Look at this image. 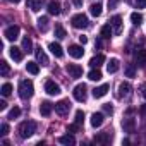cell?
Here are the masks:
<instances>
[{
  "label": "cell",
  "instance_id": "14",
  "mask_svg": "<svg viewBox=\"0 0 146 146\" xmlns=\"http://www.w3.org/2000/svg\"><path fill=\"white\" fill-rule=\"evenodd\" d=\"M103 120H105V115H103L102 112H96V113H93V115H91L90 124H91L93 127H100V125L103 124Z\"/></svg>",
  "mask_w": 146,
  "mask_h": 146
},
{
  "label": "cell",
  "instance_id": "15",
  "mask_svg": "<svg viewBox=\"0 0 146 146\" xmlns=\"http://www.w3.org/2000/svg\"><path fill=\"white\" fill-rule=\"evenodd\" d=\"M122 129H124V132H134L136 131V120L134 119H124L122 120Z\"/></svg>",
  "mask_w": 146,
  "mask_h": 146
},
{
  "label": "cell",
  "instance_id": "47",
  "mask_svg": "<svg viewBox=\"0 0 146 146\" xmlns=\"http://www.w3.org/2000/svg\"><path fill=\"white\" fill-rule=\"evenodd\" d=\"M79 41H81V45H84V43H88V38L86 36H79Z\"/></svg>",
  "mask_w": 146,
  "mask_h": 146
},
{
  "label": "cell",
  "instance_id": "44",
  "mask_svg": "<svg viewBox=\"0 0 146 146\" xmlns=\"http://www.w3.org/2000/svg\"><path fill=\"white\" fill-rule=\"evenodd\" d=\"M119 4V0H108V9H115Z\"/></svg>",
  "mask_w": 146,
  "mask_h": 146
},
{
  "label": "cell",
  "instance_id": "8",
  "mask_svg": "<svg viewBox=\"0 0 146 146\" xmlns=\"http://www.w3.org/2000/svg\"><path fill=\"white\" fill-rule=\"evenodd\" d=\"M134 60H136V65H139V67H146V50L137 48V50L134 52Z\"/></svg>",
  "mask_w": 146,
  "mask_h": 146
},
{
  "label": "cell",
  "instance_id": "19",
  "mask_svg": "<svg viewBox=\"0 0 146 146\" xmlns=\"http://www.w3.org/2000/svg\"><path fill=\"white\" fill-rule=\"evenodd\" d=\"M108 90H110L108 84H102V86H98V88L93 90V96H95V98H103V96L108 93Z\"/></svg>",
  "mask_w": 146,
  "mask_h": 146
},
{
  "label": "cell",
  "instance_id": "4",
  "mask_svg": "<svg viewBox=\"0 0 146 146\" xmlns=\"http://www.w3.org/2000/svg\"><path fill=\"white\" fill-rule=\"evenodd\" d=\"M72 95H74V98L78 102H86V98H88V88H86V84H78L74 88V91H72Z\"/></svg>",
  "mask_w": 146,
  "mask_h": 146
},
{
  "label": "cell",
  "instance_id": "16",
  "mask_svg": "<svg viewBox=\"0 0 146 146\" xmlns=\"http://www.w3.org/2000/svg\"><path fill=\"white\" fill-rule=\"evenodd\" d=\"M35 55H36L38 64H41V65H48V57H46V53L41 50V46H38V48L35 50Z\"/></svg>",
  "mask_w": 146,
  "mask_h": 146
},
{
  "label": "cell",
  "instance_id": "22",
  "mask_svg": "<svg viewBox=\"0 0 146 146\" xmlns=\"http://www.w3.org/2000/svg\"><path fill=\"white\" fill-rule=\"evenodd\" d=\"M105 62V55H102V53H98V55H95L91 60H90V65L93 67V69H98L102 64Z\"/></svg>",
  "mask_w": 146,
  "mask_h": 146
},
{
  "label": "cell",
  "instance_id": "23",
  "mask_svg": "<svg viewBox=\"0 0 146 146\" xmlns=\"http://www.w3.org/2000/svg\"><path fill=\"white\" fill-rule=\"evenodd\" d=\"M48 12H50L52 16H58V14H60V4L57 2V0L48 2Z\"/></svg>",
  "mask_w": 146,
  "mask_h": 146
},
{
  "label": "cell",
  "instance_id": "32",
  "mask_svg": "<svg viewBox=\"0 0 146 146\" xmlns=\"http://www.w3.org/2000/svg\"><path fill=\"white\" fill-rule=\"evenodd\" d=\"M131 21H132L134 26H141V23H143V16H141L139 12H132V14H131Z\"/></svg>",
  "mask_w": 146,
  "mask_h": 146
},
{
  "label": "cell",
  "instance_id": "33",
  "mask_svg": "<svg viewBox=\"0 0 146 146\" xmlns=\"http://www.w3.org/2000/svg\"><path fill=\"white\" fill-rule=\"evenodd\" d=\"M55 36H57L58 40H64V38L67 36V33H65V29H64V28H62L60 24H57V26H55Z\"/></svg>",
  "mask_w": 146,
  "mask_h": 146
},
{
  "label": "cell",
  "instance_id": "21",
  "mask_svg": "<svg viewBox=\"0 0 146 146\" xmlns=\"http://www.w3.org/2000/svg\"><path fill=\"white\" fill-rule=\"evenodd\" d=\"M48 50H50V52H52V53H53L57 58H60V57L64 55V50H62V46H60L58 43H55V41L48 45Z\"/></svg>",
  "mask_w": 146,
  "mask_h": 146
},
{
  "label": "cell",
  "instance_id": "9",
  "mask_svg": "<svg viewBox=\"0 0 146 146\" xmlns=\"http://www.w3.org/2000/svg\"><path fill=\"white\" fill-rule=\"evenodd\" d=\"M45 91H46L50 96H55V95H60V86H58L55 81H46V83H45Z\"/></svg>",
  "mask_w": 146,
  "mask_h": 146
},
{
  "label": "cell",
  "instance_id": "10",
  "mask_svg": "<svg viewBox=\"0 0 146 146\" xmlns=\"http://www.w3.org/2000/svg\"><path fill=\"white\" fill-rule=\"evenodd\" d=\"M131 91H132V88H131V84L129 83H120V86H119V98H129L131 96Z\"/></svg>",
  "mask_w": 146,
  "mask_h": 146
},
{
  "label": "cell",
  "instance_id": "29",
  "mask_svg": "<svg viewBox=\"0 0 146 146\" xmlns=\"http://www.w3.org/2000/svg\"><path fill=\"white\" fill-rule=\"evenodd\" d=\"M38 29H40V31H43V33H45V31H48V17H45V16H43V17H40V19H38Z\"/></svg>",
  "mask_w": 146,
  "mask_h": 146
},
{
  "label": "cell",
  "instance_id": "35",
  "mask_svg": "<svg viewBox=\"0 0 146 146\" xmlns=\"http://www.w3.org/2000/svg\"><path fill=\"white\" fill-rule=\"evenodd\" d=\"M125 76L127 78H134L136 76V67H134V64H127L125 65Z\"/></svg>",
  "mask_w": 146,
  "mask_h": 146
},
{
  "label": "cell",
  "instance_id": "30",
  "mask_svg": "<svg viewBox=\"0 0 146 146\" xmlns=\"http://www.w3.org/2000/svg\"><path fill=\"white\" fill-rule=\"evenodd\" d=\"M112 35H113V29H112V26H110V24H105V26L102 28V38L108 40Z\"/></svg>",
  "mask_w": 146,
  "mask_h": 146
},
{
  "label": "cell",
  "instance_id": "11",
  "mask_svg": "<svg viewBox=\"0 0 146 146\" xmlns=\"http://www.w3.org/2000/svg\"><path fill=\"white\" fill-rule=\"evenodd\" d=\"M93 141H95L96 144H108V143L112 141V134H110V132H102V134H96V136L93 137Z\"/></svg>",
  "mask_w": 146,
  "mask_h": 146
},
{
  "label": "cell",
  "instance_id": "6",
  "mask_svg": "<svg viewBox=\"0 0 146 146\" xmlns=\"http://www.w3.org/2000/svg\"><path fill=\"white\" fill-rule=\"evenodd\" d=\"M70 110V102L69 100H60L58 103H55V112L58 115H67Z\"/></svg>",
  "mask_w": 146,
  "mask_h": 146
},
{
  "label": "cell",
  "instance_id": "34",
  "mask_svg": "<svg viewBox=\"0 0 146 146\" xmlns=\"http://www.w3.org/2000/svg\"><path fill=\"white\" fill-rule=\"evenodd\" d=\"M9 72H11V67H9V64H7L5 60H2V62H0V74H2V76H7Z\"/></svg>",
  "mask_w": 146,
  "mask_h": 146
},
{
  "label": "cell",
  "instance_id": "24",
  "mask_svg": "<svg viewBox=\"0 0 146 146\" xmlns=\"http://www.w3.org/2000/svg\"><path fill=\"white\" fill-rule=\"evenodd\" d=\"M107 70H108V74L117 72V70H119V60H117V58H110L108 64H107Z\"/></svg>",
  "mask_w": 146,
  "mask_h": 146
},
{
  "label": "cell",
  "instance_id": "3",
  "mask_svg": "<svg viewBox=\"0 0 146 146\" xmlns=\"http://www.w3.org/2000/svg\"><path fill=\"white\" fill-rule=\"evenodd\" d=\"M70 23H72V26H74L76 29H84V28L90 26V21H88V17H86L84 14H76V16H72Z\"/></svg>",
  "mask_w": 146,
  "mask_h": 146
},
{
  "label": "cell",
  "instance_id": "12",
  "mask_svg": "<svg viewBox=\"0 0 146 146\" xmlns=\"http://www.w3.org/2000/svg\"><path fill=\"white\" fill-rule=\"evenodd\" d=\"M69 55L74 57V58H81L84 55V50H83L81 45H70L69 46Z\"/></svg>",
  "mask_w": 146,
  "mask_h": 146
},
{
  "label": "cell",
  "instance_id": "49",
  "mask_svg": "<svg viewBox=\"0 0 146 146\" xmlns=\"http://www.w3.org/2000/svg\"><path fill=\"white\" fill-rule=\"evenodd\" d=\"M7 2H12V4H19L21 0H7Z\"/></svg>",
  "mask_w": 146,
  "mask_h": 146
},
{
  "label": "cell",
  "instance_id": "38",
  "mask_svg": "<svg viewBox=\"0 0 146 146\" xmlns=\"http://www.w3.org/2000/svg\"><path fill=\"white\" fill-rule=\"evenodd\" d=\"M83 120H84V112H83V110H78V112H76V120H74V122H78V124L81 125Z\"/></svg>",
  "mask_w": 146,
  "mask_h": 146
},
{
  "label": "cell",
  "instance_id": "36",
  "mask_svg": "<svg viewBox=\"0 0 146 146\" xmlns=\"http://www.w3.org/2000/svg\"><path fill=\"white\" fill-rule=\"evenodd\" d=\"M0 91H2V95H4V96H9V95L12 93V84H11V83H5Z\"/></svg>",
  "mask_w": 146,
  "mask_h": 146
},
{
  "label": "cell",
  "instance_id": "45",
  "mask_svg": "<svg viewBox=\"0 0 146 146\" xmlns=\"http://www.w3.org/2000/svg\"><path fill=\"white\" fill-rule=\"evenodd\" d=\"M7 108V103H5V100H0V110H5Z\"/></svg>",
  "mask_w": 146,
  "mask_h": 146
},
{
  "label": "cell",
  "instance_id": "25",
  "mask_svg": "<svg viewBox=\"0 0 146 146\" xmlns=\"http://www.w3.org/2000/svg\"><path fill=\"white\" fill-rule=\"evenodd\" d=\"M26 70L29 72V74L36 76L38 72H40V65H38V62H28V64H26Z\"/></svg>",
  "mask_w": 146,
  "mask_h": 146
},
{
  "label": "cell",
  "instance_id": "17",
  "mask_svg": "<svg viewBox=\"0 0 146 146\" xmlns=\"http://www.w3.org/2000/svg\"><path fill=\"white\" fill-rule=\"evenodd\" d=\"M58 141H60L62 144H65V146H74V144H76V139H74V136H72V132H67V134L60 136Z\"/></svg>",
  "mask_w": 146,
  "mask_h": 146
},
{
  "label": "cell",
  "instance_id": "41",
  "mask_svg": "<svg viewBox=\"0 0 146 146\" xmlns=\"http://www.w3.org/2000/svg\"><path fill=\"white\" fill-rule=\"evenodd\" d=\"M139 93H141V96L146 100V83H141V84H139Z\"/></svg>",
  "mask_w": 146,
  "mask_h": 146
},
{
  "label": "cell",
  "instance_id": "18",
  "mask_svg": "<svg viewBox=\"0 0 146 146\" xmlns=\"http://www.w3.org/2000/svg\"><path fill=\"white\" fill-rule=\"evenodd\" d=\"M9 55L14 58V62H21V60H23V48L11 46V48H9Z\"/></svg>",
  "mask_w": 146,
  "mask_h": 146
},
{
  "label": "cell",
  "instance_id": "1",
  "mask_svg": "<svg viewBox=\"0 0 146 146\" xmlns=\"http://www.w3.org/2000/svg\"><path fill=\"white\" fill-rule=\"evenodd\" d=\"M17 132H19V136H21L23 139L31 137V136L36 132V122H33V120H24V122H21L19 127H17Z\"/></svg>",
  "mask_w": 146,
  "mask_h": 146
},
{
  "label": "cell",
  "instance_id": "48",
  "mask_svg": "<svg viewBox=\"0 0 146 146\" xmlns=\"http://www.w3.org/2000/svg\"><path fill=\"white\" fill-rule=\"evenodd\" d=\"M141 113H143V115H146V105H143V107H141Z\"/></svg>",
  "mask_w": 146,
  "mask_h": 146
},
{
  "label": "cell",
  "instance_id": "37",
  "mask_svg": "<svg viewBox=\"0 0 146 146\" xmlns=\"http://www.w3.org/2000/svg\"><path fill=\"white\" fill-rule=\"evenodd\" d=\"M19 115H21V108H19V107H14V108L9 112V119H17Z\"/></svg>",
  "mask_w": 146,
  "mask_h": 146
},
{
  "label": "cell",
  "instance_id": "31",
  "mask_svg": "<svg viewBox=\"0 0 146 146\" xmlns=\"http://www.w3.org/2000/svg\"><path fill=\"white\" fill-rule=\"evenodd\" d=\"M23 50L24 52H33V41L29 36H24L23 38Z\"/></svg>",
  "mask_w": 146,
  "mask_h": 146
},
{
  "label": "cell",
  "instance_id": "40",
  "mask_svg": "<svg viewBox=\"0 0 146 146\" xmlns=\"http://www.w3.org/2000/svg\"><path fill=\"white\" fill-rule=\"evenodd\" d=\"M103 112H105V113H110V115H112V113H113V107H112L110 103H105V105H103Z\"/></svg>",
  "mask_w": 146,
  "mask_h": 146
},
{
  "label": "cell",
  "instance_id": "46",
  "mask_svg": "<svg viewBox=\"0 0 146 146\" xmlns=\"http://www.w3.org/2000/svg\"><path fill=\"white\" fill-rule=\"evenodd\" d=\"M72 2H74L76 7H83V0H72Z\"/></svg>",
  "mask_w": 146,
  "mask_h": 146
},
{
  "label": "cell",
  "instance_id": "26",
  "mask_svg": "<svg viewBox=\"0 0 146 146\" xmlns=\"http://www.w3.org/2000/svg\"><path fill=\"white\" fill-rule=\"evenodd\" d=\"M102 11H103V7H102V4H100V2L91 4V7H90V12H91V16H95V17L102 16Z\"/></svg>",
  "mask_w": 146,
  "mask_h": 146
},
{
  "label": "cell",
  "instance_id": "7",
  "mask_svg": "<svg viewBox=\"0 0 146 146\" xmlns=\"http://www.w3.org/2000/svg\"><path fill=\"white\" fill-rule=\"evenodd\" d=\"M4 36H5V40H9V41H16V40L19 38V26H9V28L5 29Z\"/></svg>",
  "mask_w": 146,
  "mask_h": 146
},
{
  "label": "cell",
  "instance_id": "43",
  "mask_svg": "<svg viewBox=\"0 0 146 146\" xmlns=\"http://www.w3.org/2000/svg\"><path fill=\"white\" fill-rule=\"evenodd\" d=\"M2 136H7L9 134V125L7 124H2V132H0Z\"/></svg>",
  "mask_w": 146,
  "mask_h": 146
},
{
  "label": "cell",
  "instance_id": "2",
  "mask_svg": "<svg viewBox=\"0 0 146 146\" xmlns=\"http://www.w3.org/2000/svg\"><path fill=\"white\" fill-rule=\"evenodd\" d=\"M33 93H35L33 81H29V79H23V81L19 83V96H21L23 100H29V98L33 96Z\"/></svg>",
  "mask_w": 146,
  "mask_h": 146
},
{
  "label": "cell",
  "instance_id": "5",
  "mask_svg": "<svg viewBox=\"0 0 146 146\" xmlns=\"http://www.w3.org/2000/svg\"><path fill=\"white\" fill-rule=\"evenodd\" d=\"M65 70L69 72V76L74 78V79H79L83 76V67L78 65V64H67L65 65Z\"/></svg>",
  "mask_w": 146,
  "mask_h": 146
},
{
  "label": "cell",
  "instance_id": "27",
  "mask_svg": "<svg viewBox=\"0 0 146 146\" xmlns=\"http://www.w3.org/2000/svg\"><path fill=\"white\" fill-rule=\"evenodd\" d=\"M41 4H43V0H28V7L33 12H38L41 9Z\"/></svg>",
  "mask_w": 146,
  "mask_h": 146
},
{
  "label": "cell",
  "instance_id": "42",
  "mask_svg": "<svg viewBox=\"0 0 146 146\" xmlns=\"http://www.w3.org/2000/svg\"><path fill=\"white\" fill-rule=\"evenodd\" d=\"M78 129H79V124H78V122H74V124H70V125L67 127V132H76Z\"/></svg>",
  "mask_w": 146,
  "mask_h": 146
},
{
  "label": "cell",
  "instance_id": "13",
  "mask_svg": "<svg viewBox=\"0 0 146 146\" xmlns=\"http://www.w3.org/2000/svg\"><path fill=\"white\" fill-rule=\"evenodd\" d=\"M110 26H112L113 33L120 35V31H122V17H120V16H113V17L110 19Z\"/></svg>",
  "mask_w": 146,
  "mask_h": 146
},
{
  "label": "cell",
  "instance_id": "39",
  "mask_svg": "<svg viewBox=\"0 0 146 146\" xmlns=\"http://www.w3.org/2000/svg\"><path fill=\"white\" fill-rule=\"evenodd\" d=\"M134 5L137 9H144L146 7V0H134Z\"/></svg>",
  "mask_w": 146,
  "mask_h": 146
},
{
  "label": "cell",
  "instance_id": "20",
  "mask_svg": "<svg viewBox=\"0 0 146 146\" xmlns=\"http://www.w3.org/2000/svg\"><path fill=\"white\" fill-rule=\"evenodd\" d=\"M53 108H55V105H52L50 102H41V105H40V113L45 115V117H48Z\"/></svg>",
  "mask_w": 146,
  "mask_h": 146
},
{
  "label": "cell",
  "instance_id": "28",
  "mask_svg": "<svg viewBox=\"0 0 146 146\" xmlns=\"http://www.w3.org/2000/svg\"><path fill=\"white\" fill-rule=\"evenodd\" d=\"M103 76H102V70L100 69H93V70H90V74H88V79L90 81H100Z\"/></svg>",
  "mask_w": 146,
  "mask_h": 146
}]
</instances>
